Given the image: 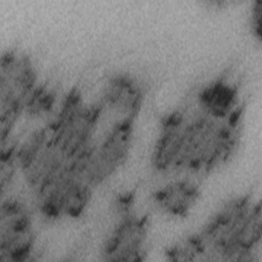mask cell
<instances>
[{"instance_id": "1", "label": "cell", "mask_w": 262, "mask_h": 262, "mask_svg": "<svg viewBox=\"0 0 262 262\" xmlns=\"http://www.w3.org/2000/svg\"><path fill=\"white\" fill-rule=\"evenodd\" d=\"M247 98L233 69L198 83L159 122L150 154L154 172L203 181L225 167L243 140Z\"/></svg>"}, {"instance_id": "2", "label": "cell", "mask_w": 262, "mask_h": 262, "mask_svg": "<svg viewBox=\"0 0 262 262\" xmlns=\"http://www.w3.org/2000/svg\"><path fill=\"white\" fill-rule=\"evenodd\" d=\"M262 213L254 191L236 193L224 201L196 230L165 250L168 261L260 260Z\"/></svg>"}, {"instance_id": "3", "label": "cell", "mask_w": 262, "mask_h": 262, "mask_svg": "<svg viewBox=\"0 0 262 262\" xmlns=\"http://www.w3.org/2000/svg\"><path fill=\"white\" fill-rule=\"evenodd\" d=\"M43 85L30 54L17 47H9L2 52L1 142L10 139L19 121L29 117L34 100Z\"/></svg>"}, {"instance_id": "4", "label": "cell", "mask_w": 262, "mask_h": 262, "mask_svg": "<svg viewBox=\"0 0 262 262\" xmlns=\"http://www.w3.org/2000/svg\"><path fill=\"white\" fill-rule=\"evenodd\" d=\"M112 225L101 244L105 261L137 262L146 259L149 250L150 217L137 207V194L128 189L119 192L112 203Z\"/></svg>"}, {"instance_id": "5", "label": "cell", "mask_w": 262, "mask_h": 262, "mask_svg": "<svg viewBox=\"0 0 262 262\" xmlns=\"http://www.w3.org/2000/svg\"><path fill=\"white\" fill-rule=\"evenodd\" d=\"M36 232L32 212L16 198L1 202L0 261L23 262L34 260Z\"/></svg>"}, {"instance_id": "6", "label": "cell", "mask_w": 262, "mask_h": 262, "mask_svg": "<svg viewBox=\"0 0 262 262\" xmlns=\"http://www.w3.org/2000/svg\"><path fill=\"white\" fill-rule=\"evenodd\" d=\"M202 182L186 176L169 177L152 190L150 203L159 213L169 218H185L202 196Z\"/></svg>"}, {"instance_id": "7", "label": "cell", "mask_w": 262, "mask_h": 262, "mask_svg": "<svg viewBox=\"0 0 262 262\" xmlns=\"http://www.w3.org/2000/svg\"><path fill=\"white\" fill-rule=\"evenodd\" d=\"M247 24L252 39L260 45L262 39V0L251 2L248 10Z\"/></svg>"}]
</instances>
